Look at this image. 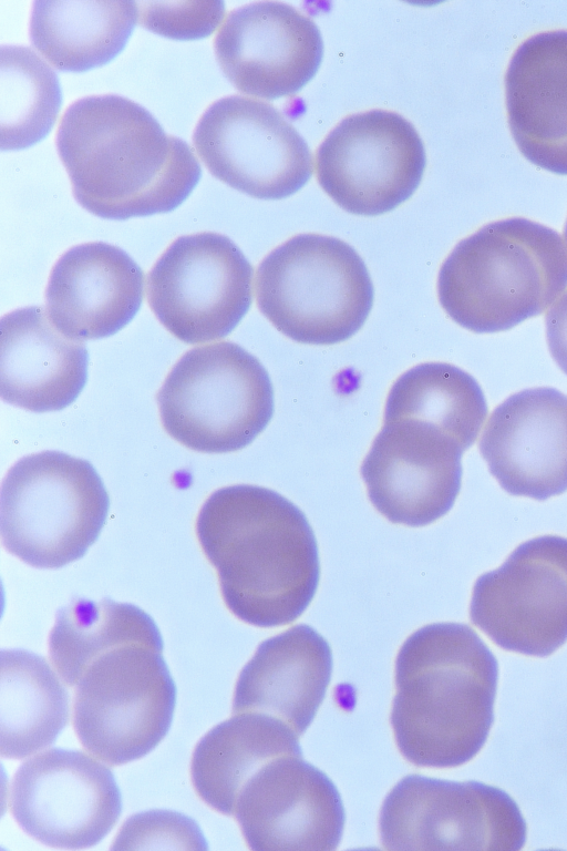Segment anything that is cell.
I'll return each instance as SVG.
<instances>
[{
  "instance_id": "31",
  "label": "cell",
  "mask_w": 567,
  "mask_h": 851,
  "mask_svg": "<svg viewBox=\"0 0 567 851\" xmlns=\"http://www.w3.org/2000/svg\"><path fill=\"white\" fill-rule=\"evenodd\" d=\"M545 325L550 355L567 375V291L550 306Z\"/></svg>"
},
{
  "instance_id": "21",
  "label": "cell",
  "mask_w": 567,
  "mask_h": 851,
  "mask_svg": "<svg viewBox=\"0 0 567 851\" xmlns=\"http://www.w3.org/2000/svg\"><path fill=\"white\" fill-rule=\"evenodd\" d=\"M87 379L84 344L63 335L42 306L6 315L0 321V392L13 406L58 411L79 397Z\"/></svg>"
},
{
  "instance_id": "2",
  "label": "cell",
  "mask_w": 567,
  "mask_h": 851,
  "mask_svg": "<svg viewBox=\"0 0 567 851\" xmlns=\"http://www.w3.org/2000/svg\"><path fill=\"white\" fill-rule=\"evenodd\" d=\"M196 532L227 607L241 621L282 626L312 601L320 578L316 536L303 512L279 493L249 484L219 489L202 506Z\"/></svg>"
},
{
  "instance_id": "12",
  "label": "cell",
  "mask_w": 567,
  "mask_h": 851,
  "mask_svg": "<svg viewBox=\"0 0 567 851\" xmlns=\"http://www.w3.org/2000/svg\"><path fill=\"white\" fill-rule=\"evenodd\" d=\"M423 142L403 116L371 110L343 119L316 156L318 182L344 211L388 213L410 198L425 168Z\"/></svg>"
},
{
  "instance_id": "1",
  "label": "cell",
  "mask_w": 567,
  "mask_h": 851,
  "mask_svg": "<svg viewBox=\"0 0 567 851\" xmlns=\"http://www.w3.org/2000/svg\"><path fill=\"white\" fill-rule=\"evenodd\" d=\"M56 147L78 203L105 219L168 213L194 191L200 164L142 105L93 95L64 113Z\"/></svg>"
},
{
  "instance_id": "32",
  "label": "cell",
  "mask_w": 567,
  "mask_h": 851,
  "mask_svg": "<svg viewBox=\"0 0 567 851\" xmlns=\"http://www.w3.org/2000/svg\"><path fill=\"white\" fill-rule=\"evenodd\" d=\"M564 244H565V247H566V250H567V222H566V225H565V228H564Z\"/></svg>"
},
{
  "instance_id": "28",
  "label": "cell",
  "mask_w": 567,
  "mask_h": 851,
  "mask_svg": "<svg viewBox=\"0 0 567 851\" xmlns=\"http://www.w3.org/2000/svg\"><path fill=\"white\" fill-rule=\"evenodd\" d=\"M62 105L55 71L31 48L0 49V148L20 151L48 136Z\"/></svg>"
},
{
  "instance_id": "11",
  "label": "cell",
  "mask_w": 567,
  "mask_h": 851,
  "mask_svg": "<svg viewBox=\"0 0 567 851\" xmlns=\"http://www.w3.org/2000/svg\"><path fill=\"white\" fill-rule=\"evenodd\" d=\"M470 616L506 650L538 657L557 650L567 640V539H530L482 574Z\"/></svg>"
},
{
  "instance_id": "24",
  "label": "cell",
  "mask_w": 567,
  "mask_h": 851,
  "mask_svg": "<svg viewBox=\"0 0 567 851\" xmlns=\"http://www.w3.org/2000/svg\"><path fill=\"white\" fill-rule=\"evenodd\" d=\"M137 20V2L132 0H38L30 39L55 69L85 72L117 57Z\"/></svg>"
},
{
  "instance_id": "13",
  "label": "cell",
  "mask_w": 567,
  "mask_h": 851,
  "mask_svg": "<svg viewBox=\"0 0 567 851\" xmlns=\"http://www.w3.org/2000/svg\"><path fill=\"white\" fill-rule=\"evenodd\" d=\"M195 150L218 180L260 199H280L311 177L308 144L272 105L230 95L214 102L194 131Z\"/></svg>"
},
{
  "instance_id": "7",
  "label": "cell",
  "mask_w": 567,
  "mask_h": 851,
  "mask_svg": "<svg viewBox=\"0 0 567 851\" xmlns=\"http://www.w3.org/2000/svg\"><path fill=\"white\" fill-rule=\"evenodd\" d=\"M166 432L205 453L240 450L274 414V389L260 361L223 341L187 351L157 393Z\"/></svg>"
},
{
  "instance_id": "17",
  "label": "cell",
  "mask_w": 567,
  "mask_h": 851,
  "mask_svg": "<svg viewBox=\"0 0 567 851\" xmlns=\"http://www.w3.org/2000/svg\"><path fill=\"white\" fill-rule=\"evenodd\" d=\"M217 62L240 92L276 100L317 73L323 41L317 24L290 4L254 2L228 13L214 42Z\"/></svg>"
},
{
  "instance_id": "8",
  "label": "cell",
  "mask_w": 567,
  "mask_h": 851,
  "mask_svg": "<svg viewBox=\"0 0 567 851\" xmlns=\"http://www.w3.org/2000/svg\"><path fill=\"white\" fill-rule=\"evenodd\" d=\"M162 648L130 643L96 657L78 681L74 729L83 747L118 766L140 759L167 734L176 686Z\"/></svg>"
},
{
  "instance_id": "25",
  "label": "cell",
  "mask_w": 567,
  "mask_h": 851,
  "mask_svg": "<svg viewBox=\"0 0 567 851\" xmlns=\"http://www.w3.org/2000/svg\"><path fill=\"white\" fill-rule=\"evenodd\" d=\"M69 719L68 691L48 662L0 652V752L20 759L53 744Z\"/></svg>"
},
{
  "instance_id": "18",
  "label": "cell",
  "mask_w": 567,
  "mask_h": 851,
  "mask_svg": "<svg viewBox=\"0 0 567 851\" xmlns=\"http://www.w3.org/2000/svg\"><path fill=\"white\" fill-rule=\"evenodd\" d=\"M491 474L509 494L546 500L567 490V394L548 387L512 394L480 440Z\"/></svg>"
},
{
  "instance_id": "14",
  "label": "cell",
  "mask_w": 567,
  "mask_h": 851,
  "mask_svg": "<svg viewBox=\"0 0 567 851\" xmlns=\"http://www.w3.org/2000/svg\"><path fill=\"white\" fill-rule=\"evenodd\" d=\"M20 827L49 847L84 849L99 843L122 811L112 771L79 750L53 748L24 761L11 786Z\"/></svg>"
},
{
  "instance_id": "29",
  "label": "cell",
  "mask_w": 567,
  "mask_h": 851,
  "mask_svg": "<svg viewBox=\"0 0 567 851\" xmlns=\"http://www.w3.org/2000/svg\"><path fill=\"white\" fill-rule=\"evenodd\" d=\"M112 850H207L197 822L173 810H148L130 817L121 828Z\"/></svg>"
},
{
  "instance_id": "20",
  "label": "cell",
  "mask_w": 567,
  "mask_h": 851,
  "mask_svg": "<svg viewBox=\"0 0 567 851\" xmlns=\"http://www.w3.org/2000/svg\"><path fill=\"white\" fill-rule=\"evenodd\" d=\"M508 125L522 154L567 175V31L537 33L515 51L505 76Z\"/></svg>"
},
{
  "instance_id": "27",
  "label": "cell",
  "mask_w": 567,
  "mask_h": 851,
  "mask_svg": "<svg viewBox=\"0 0 567 851\" xmlns=\"http://www.w3.org/2000/svg\"><path fill=\"white\" fill-rule=\"evenodd\" d=\"M130 643L163 649L153 618L140 607L110 598H78L56 612L49 653L60 677L76 685L90 664L104 652Z\"/></svg>"
},
{
  "instance_id": "22",
  "label": "cell",
  "mask_w": 567,
  "mask_h": 851,
  "mask_svg": "<svg viewBox=\"0 0 567 851\" xmlns=\"http://www.w3.org/2000/svg\"><path fill=\"white\" fill-rule=\"evenodd\" d=\"M331 669L328 642L308 625L293 626L262 642L243 668L233 712H264L301 735L324 697Z\"/></svg>"
},
{
  "instance_id": "4",
  "label": "cell",
  "mask_w": 567,
  "mask_h": 851,
  "mask_svg": "<svg viewBox=\"0 0 567 851\" xmlns=\"http://www.w3.org/2000/svg\"><path fill=\"white\" fill-rule=\"evenodd\" d=\"M567 288V250L551 228L526 218L489 223L441 266L439 300L460 326L498 332L540 315Z\"/></svg>"
},
{
  "instance_id": "10",
  "label": "cell",
  "mask_w": 567,
  "mask_h": 851,
  "mask_svg": "<svg viewBox=\"0 0 567 851\" xmlns=\"http://www.w3.org/2000/svg\"><path fill=\"white\" fill-rule=\"evenodd\" d=\"M252 267L216 233L177 238L147 277V299L162 325L186 344L229 335L251 305Z\"/></svg>"
},
{
  "instance_id": "19",
  "label": "cell",
  "mask_w": 567,
  "mask_h": 851,
  "mask_svg": "<svg viewBox=\"0 0 567 851\" xmlns=\"http://www.w3.org/2000/svg\"><path fill=\"white\" fill-rule=\"evenodd\" d=\"M144 274L121 248L86 243L68 250L52 269L47 310L53 325L75 340L111 337L137 314Z\"/></svg>"
},
{
  "instance_id": "23",
  "label": "cell",
  "mask_w": 567,
  "mask_h": 851,
  "mask_svg": "<svg viewBox=\"0 0 567 851\" xmlns=\"http://www.w3.org/2000/svg\"><path fill=\"white\" fill-rule=\"evenodd\" d=\"M289 755L302 756L298 734L289 725L264 712H239L197 744L193 783L207 804L231 816L247 781L272 759Z\"/></svg>"
},
{
  "instance_id": "26",
  "label": "cell",
  "mask_w": 567,
  "mask_h": 851,
  "mask_svg": "<svg viewBox=\"0 0 567 851\" xmlns=\"http://www.w3.org/2000/svg\"><path fill=\"white\" fill-rule=\"evenodd\" d=\"M486 414L484 393L471 375L450 363L425 362L395 380L386 398L383 422H427L465 451L476 440Z\"/></svg>"
},
{
  "instance_id": "3",
  "label": "cell",
  "mask_w": 567,
  "mask_h": 851,
  "mask_svg": "<svg viewBox=\"0 0 567 851\" xmlns=\"http://www.w3.org/2000/svg\"><path fill=\"white\" fill-rule=\"evenodd\" d=\"M497 660L467 625L436 623L413 633L395 662L391 724L401 753L422 767L471 760L494 720Z\"/></svg>"
},
{
  "instance_id": "30",
  "label": "cell",
  "mask_w": 567,
  "mask_h": 851,
  "mask_svg": "<svg viewBox=\"0 0 567 851\" xmlns=\"http://www.w3.org/2000/svg\"><path fill=\"white\" fill-rule=\"evenodd\" d=\"M138 22L145 29L174 40L209 37L223 20L225 3L209 1H140Z\"/></svg>"
},
{
  "instance_id": "9",
  "label": "cell",
  "mask_w": 567,
  "mask_h": 851,
  "mask_svg": "<svg viewBox=\"0 0 567 851\" xmlns=\"http://www.w3.org/2000/svg\"><path fill=\"white\" fill-rule=\"evenodd\" d=\"M516 802L478 781L410 775L386 796L380 837L388 850H507L526 841Z\"/></svg>"
},
{
  "instance_id": "6",
  "label": "cell",
  "mask_w": 567,
  "mask_h": 851,
  "mask_svg": "<svg viewBox=\"0 0 567 851\" xmlns=\"http://www.w3.org/2000/svg\"><path fill=\"white\" fill-rule=\"evenodd\" d=\"M109 505L104 483L89 461L58 451L24 457L2 482V543L31 566L62 567L96 541Z\"/></svg>"
},
{
  "instance_id": "15",
  "label": "cell",
  "mask_w": 567,
  "mask_h": 851,
  "mask_svg": "<svg viewBox=\"0 0 567 851\" xmlns=\"http://www.w3.org/2000/svg\"><path fill=\"white\" fill-rule=\"evenodd\" d=\"M463 452L427 422H383L361 465L371 503L393 523L424 526L436 521L460 492Z\"/></svg>"
},
{
  "instance_id": "16",
  "label": "cell",
  "mask_w": 567,
  "mask_h": 851,
  "mask_svg": "<svg viewBox=\"0 0 567 851\" xmlns=\"http://www.w3.org/2000/svg\"><path fill=\"white\" fill-rule=\"evenodd\" d=\"M234 816L256 851L334 850L346 819L332 781L297 755L262 766L241 789Z\"/></svg>"
},
{
  "instance_id": "5",
  "label": "cell",
  "mask_w": 567,
  "mask_h": 851,
  "mask_svg": "<svg viewBox=\"0 0 567 851\" xmlns=\"http://www.w3.org/2000/svg\"><path fill=\"white\" fill-rule=\"evenodd\" d=\"M374 289L360 255L326 235H297L274 249L256 274L262 315L285 336L307 345L348 340L364 325Z\"/></svg>"
}]
</instances>
